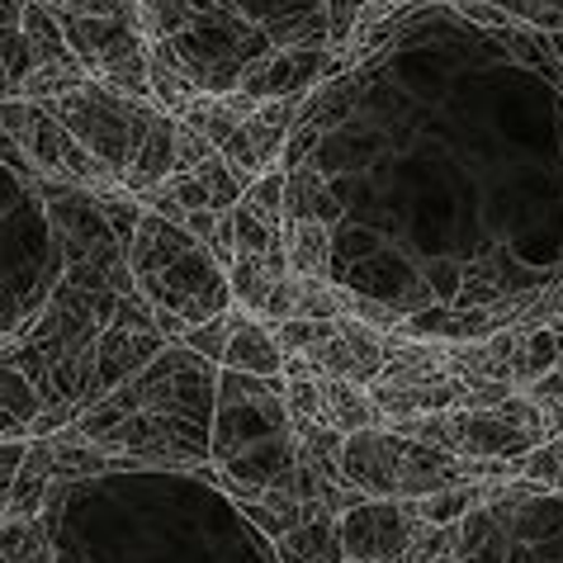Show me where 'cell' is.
Listing matches in <instances>:
<instances>
[{
    "label": "cell",
    "instance_id": "obj_25",
    "mask_svg": "<svg viewBox=\"0 0 563 563\" xmlns=\"http://www.w3.org/2000/svg\"><path fill=\"white\" fill-rule=\"evenodd\" d=\"M242 516H252V521L265 530L271 540H279L285 530H294L303 521V503L294 497L289 488H256L252 497H242Z\"/></svg>",
    "mask_w": 563,
    "mask_h": 563
},
{
    "label": "cell",
    "instance_id": "obj_33",
    "mask_svg": "<svg viewBox=\"0 0 563 563\" xmlns=\"http://www.w3.org/2000/svg\"><path fill=\"white\" fill-rule=\"evenodd\" d=\"M218 147L209 143L205 133H195L190 123H180L176 119V133H170V156H176V176H185V170H195L199 162H209Z\"/></svg>",
    "mask_w": 563,
    "mask_h": 563
},
{
    "label": "cell",
    "instance_id": "obj_38",
    "mask_svg": "<svg viewBox=\"0 0 563 563\" xmlns=\"http://www.w3.org/2000/svg\"><path fill=\"white\" fill-rule=\"evenodd\" d=\"M554 38V48H559V57H563V29H559V34H550Z\"/></svg>",
    "mask_w": 563,
    "mask_h": 563
},
{
    "label": "cell",
    "instance_id": "obj_18",
    "mask_svg": "<svg viewBox=\"0 0 563 563\" xmlns=\"http://www.w3.org/2000/svg\"><path fill=\"white\" fill-rule=\"evenodd\" d=\"M289 170V185H285V218H312V223H327L332 228L341 218V195H332V185L318 166H285Z\"/></svg>",
    "mask_w": 563,
    "mask_h": 563
},
{
    "label": "cell",
    "instance_id": "obj_24",
    "mask_svg": "<svg viewBox=\"0 0 563 563\" xmlns=\"http://www.w3.org/2000/svg\"><path fill=\"white\" fill-rule=\"evenodd\" d=\"M20 29L29 38V53H34V67L38 62H81L71 53L67 34H62V20L43 5V0H24V14H20Z\"/></svg>",
    "mask_w": 563,
    "mask_h": 563
},
{
    "label": "cell",
    "instance_id": "obj_19",
    "mask_svg": "<svg viewBox=\"0 0 563 563\" xmlns=\"http://www.w3.org/2000/svg\"><path fill=\"white\" fill-rule=\"evenodd\" d=\"M53 455H48V441L34 435L24 450V464L14 474V488H10V503H5V516H38L48 507V493H53Z\"/></svg>",
    "mask_w": 563,
    "mask_h": 563
},
{
    "label": "cell",
    "instance_id": "obj_39",
    "mask_svg": "<svg viewBox=\"0 0 563 563\" xmlns=\"http://www.w3.org/2000/svg\"><path fill=\"white\" fill-rule=\"evenodd\" d=\"M435 563H455V554H445V559H435Z\"/></svg>",
    "mask_w": 563,
    "mask_h": 563
},
{
    "label": "cell",
    "instance_id": "obj_2",
    "mask_svg": "<svg viewBox=\"0 0 563 563\" xmlns=\"http://www.w3.org/2000/svg\"><path fill=\"white\" fill-rule=\"evenodd\" d=\"M218 421L209 435V464L256 488H289L294 478V427L285 412V384L256 374H218Z\"/></svg>",
    "mask_w": 563,
    "mask_h": 563
},
{
    "label": "cell",
    "instance_id": "obj_29",
    "mask_svg": "<svg viewBox=\"0 0 563 563\" xmlns=\"http://www.w3.org/2000/svg\"><path fill=\"white\" fill-rule=\"evenodd\" d=\"M57 20H123L143 29V5L137 0H43Z\"/></svg>",
    "mask_w": 563,
    "mask_h": 563
},
{
    "label": "cell",
    "instance_id": "obj_27",
    "mask_svg": "<svg viewBox=\"0 0 563 563\" xmlns=\"http://www.w3.org/2000/svg\"><path fill=\"white\" fill-rule=\"evenodd\" d=\"M285 185H289V170L285 166H271L261 176L246 180V190L238 205L252 209L256 218H271V223H285Z\"/></svg>",
    "mask_w": 563,
    "mask_h": 563
},
{
    "label": "cell",
    "instance_id": "obj_4",
    "mask_svg": "<svg viewBox=\"0 0 563 563\" xmlns=\"http://www.w3.org/2000/svg\"><path fill=\"white\" fill-rule=\"evenodd\" d=\"M503 474H516V460H460L394 427H360L341 441V483L365 497L417 503L421 493L450 488V483H493Z\"/></svg>",
    "mask_w": 563,
    "mask_h": 563
},
{
    "label": "cell",
    "instance_id": "obj_32",
    "mask_svg": "<svg viewBox=\"0 0 563 563\" xmlns=\"http://www.w3.org/2000/svg\"><path fill=\"white\" fill-rule=\"evenodd\" d=\"M493 5L503 10L507 20H526L536 29H550V34L563 29V0H493Z\"/></svg>",
    "mask_w": 563,
    "mask_h": 563
},
{
    "label": "cell",
    "instance_id": "obj_5",
    "mask_svg": "<svg viewBox=\"0 0 563 563\" xmlns=\"http://www.w3.org/2000/svg\"><path fill=\"white\" fill-rule=\"evenodd\" d=\"M48 109L57 114L62 129L96 156L100 166L114 170L119 180H123V170H129L137 143H143V133L152 129V119L166 114L156 100L119 96V90H109L104 81H96V76H86V81L76 90H67V96L48 100Z\"/></svg>",
    "mask_w": 563,
    "mask_h": 563
},
{
    "label": "cell",
    "instance_id": "obj_9",
    "mask_svg": "<svg viewBox=\"0 0 563 563\" xmlns=\"http://www.w3.org/2000/svg\"><path fill=\"white\" fill-rule=\"evenodd\" d=\"M318 374H332V379H346V384H374L384 369V332L369 322H355V318H332V327L312 341L303 351Z\"/></svg>",
    "mask_w": 563,
    "mask_h": 563
},
{
    "label": "cell",
    "instance_id": "obj_35",
    "mask_svg": "<svg viewBox=\"0 0 563 563\" xmlns=\"http://www.w3.org/2000/svg\"><path fill=\"white\" fill-rule=\"evenodd\" d=\"M24 450H29V441H10V435H0V516H5L14 474H20V464H24Z\"/></svg>",
    "mask_w": 563,
    "mask_h": 563
},
{
    "label": "cell",
    "instance_id": "obj_30",
    "mask_svg": "<svg viewBox=\"0 0 563 563\" xmlns=\"http://www.w3.org/2000/svg\"><path fill=\"white\" fill-rule=\"evenodd\" d=\"M294 318H318V322H332L341 318V299H336V285L332 279H303L294 275Z\"/></svg>",
    "mask_w": 563,
    "mask_h": 563
},
{
    "label": "cell",
    "instance_id": "obj_16",
    "mask_svg": "<svg viewBox=\"0 0 563 563\" xmlns=\"http://www.w3.org/2000/svg\"><path fill=\"white\" fill-rule=\"evenodd\" d=\"M332 246L336 232L312 218H285V261L303 279H332Z\"/></svg>",
    "mask_w": 563,
    "mask_h": 563
},
{
    "label": "cell",
    "instance_id": "obj_6",
    "mask_svg": "<svg viewBox=\"0 0 563 563\" xmlns=\"http://www.w3.org/2000/svg\"><path fill=\"white\" fill-rule=\"evenodd\" d=\"M133 303V299H129ZM129 303L119 308V318L104 327L96 336V346H90V365H86V408L90 402H100L104 394H114L119 384H129L137 369L152 365L156 355L166 351V336L152 327V308L147 312H133Z\"/></svg>",
    "mask_w": 563,
    "mask_h": 563
},
{
    "label": "cell",
    "instance_id": "obj_11",
    "mask_svg": "<svg viewBox=\"0 0 563 563\" xmlns=\"http://www.w3.org/2000/svg\"><path fill=\"white\" fill-rule=\"evenodd\" d=\"M516 336H521V327H503V332L478 336V341H455V346H445V369L455 374L464 388L511 384V351H516Z\"/></svg>",
    "mask_w": 563,
    "mask_h": 563
},
{
    "label": "cell",
    "instance_id": "obj_13",
    "mask_svg": "<svg viewBox=\"0 0 563 563\" xmlns=\"http://www.w3.org/2000/svg\"><path fill=\"white\" fill-rule=\"evenodd\" d=\"M285 137H289V129H279V123H265V119L252 114V119L238 123V133H232L218 152H223L228 162L252 180V176H261V170H271V166H285Z\"/></svg>",
    "mask_w": 563,
    "mask_h": 563
},
{
    "label": "cell",
    "instance_id": "obj_36",
    "mask_svg": "<svg viewBox=\"0 0 563 563\" xmlns=\"http://www.w3.org/2000/svg\"><path fill=\"white\" fill-rule=\"evenodd\" d=\"M455 10L468 14L474 24H493V29H497V24H511L503 10H497V5H483V0H455Z\"/></svg>",
    "mask_w": 563,
    "mask_h": 563
},
{
    "label": "cell",
    "instance_id": "obj_31",
    "mask_svg": "<svg viewBox=\"0 0 563 563\" xmlns=\"http://www.w3.org/2000/svg\"><path fill=\"white\" fill-rule=\"evenodd\" d=\"M455 540H460V530H455V526H431V521H417V530H412V544H408V554H402V563H435V559L455 554Z\"/></svg>",
    "mask_w": 563,
    "mask_h": 563
},
{
    "label": "cell",
    "instance_id": "obj_8",
    "mask_svg": "<svg viewBox=\"0 0 563 563\" xmlns=\"http://www.w3.org/2000/svg\"><path fill=\"white\" fill-rule=\"evenodd\" d=\"M417 511L394 497H365L336 516V540L346 563H398L412 544Z\"/></svg>",
    "mask_w": 563,
    "mask_h": 563
},
{
    "label": "cell",
    "instance_id": "obj_37",
    "mask_svg": "<svg viewBox=\"0 0 563 563\" xmlns=\"http://www.w3.org/2000/svg\"><path fill=\"white\" fill-rule=\"evenodd\" d=\"M152 327L166 336V346L170 341H185V332H190V322L176 318V312H162V308H152Z\"/></svg>",
    "mask_w": 563,
    "mask_h": 563
},
{
    "label": "cell",
    "instance_id": "obj_28",
    "mask_svg": "<svg viewBox=\"0 0 563 563\" xmlns=\"http://www.w3.org/2000/svg\"><path fill=\"white\" fill-rule=\"evenodd\" d=\"M516 474H521L526 483H540V488L563 493V427L554 435H544L530 455L516 460Z\"/></svg>",
    "mask_w": 563,
    "mask_h": 563
},
{
    "label": "cell",
    "instance_id": "obj_21",
    "mask_svg": "<svg viewBox=\"0 0 563 563\" xmlns=\"http://www.w3.org/2000/svg\"><path fill=\"white\" fill-rule=\"evenodd\" d=\"M279 275H289V271H279V265H271L265 256H252V252H238L228 265V289H232V308L238 312H252V318H261V308L265 299H271V289H275V279Z\"/></svg>",
    "mask_w": 563,
    "mask_h": 563
},
{
    "label": "cell",
    "instance_id": "obj_1",
    "mask_svg": "<svg viewBox=\"0 0 563 563\" xmlns=\"http://www.w3.org/2000/svg\"><path fill=\"white\" fill-rule=\"evenodd\" d=\"M218 402V369L213 360L195 355L190 346H166L143 365L129 384L76 412L71 427L90 435L123 464H170L199 468L209 464V417Z\"/></svg>",
    "mask_w": 563,
    "mask_h": 563
},
{
    "label": "cell",
    "instance_id": "obj_34",
    "mask_svg": "<svg viewBox=\"0 0 563 563\" xmlns=\"http://www.w3.org/2000/svg\"><path fill=\"white\" fill-rule=\"evenodd\" d=\"M180 346H190L195 355H205V360H213V365H218V360H223V346H228V312H223V318H209V322L190 327Z\"/></svg>",
    "mask_w": 563,
    "mask_h": 563
},
{
    "label": "cell",
    "instance_id": "obj_20",
    "mask_svg": "<svg viewBox=\"0 0 563 563\" xmlns=\"http://www.w3.org/2000/svg\"><path fill=\"white\" fill-rule=\"evenodd\" d=\"M318 402H322V427H332L341 435H351L360 427H374V412L365 388L346 384V379H332V374H318Z\"/></svg>",
    "mask_w": 563,
    "mask_h": 563
},
{
    "label": "cell",
    "instance_id": "obj_22",
    "mask_svg": "<svg viewBox=\"0 0 563 563\" xmlns=\"http://www.w3.org/2000/svg\"><path fill=\"white\" fill-rule=\"evenodd\" d=\"M488 493H493L488 483H450V488L421 493L412 511H417V521H431V526H460L478 503H488Z\"/></svg>",
    "mask_w": 563,
    "mask_h": 563
},
{
    "label": "cell",
    "instance_id": "obj_10",
    "mask_svg": "<svg viewBox=\"0 0 563 563\" xmlns=\"http://www.w3.org/2000/svg\"><path fill=\"white\" fill-rule=\"evenodd\" d=\"M223 369H238V374H256V379H279L285 369V351L271 332V322L252 318V312H228V346H223Z\"/></svg>",
    "mask_w": 563,
    "mask_h": 563
},
{
    "label": "cell",
    "instance_id": "obj_17",
    "mask_svg": "<svg viewBox=\"0 0 563 563\" xmlns=\"http://www.w3.org/2000/svg\"><path fill=\"white\" fill-rule=\"evenodd\" d=\"M256 114V100L242 96V90H223V96H195L190 109L180 114V123H190L195 133H205L213 147H223L232 133H238L242 119Z\"/></svg>",
    "mask_w": 563,
    "mask_h": 563
},
{
    "label": "cell",
    "instance_id": "obj_23",
    "mask_svg": "<svg viewBox=\"0 0 563 563\" xmlns=\"http://www.w3.org/2000/svg\"><path fill=\"white\" fill-rule=\"evenodd\" d=\"M0 563H57L38 516H0Z\"/></svg>",
    "mask_w": 563,
    "mask_h": 563
},
{
    "label": "cell",
    "instance_id": "obj_7",
    "mask_svg": "<svg viewBox=\"0 0 563 563\" xmlns=\"http://www.w3.org/2000/svg\"><path fill=\"white\" fill-rule=\"evenodd\" d=\"M336 71H341L336 48H327V43H289V48H265L261 57L242 62L232 90H242V96L261 104L279 96H308Z\"/></svg>",
    "mask_w": 563,
    "mask_h": 563
},
{
    "label": "cell",
    "instance_id": "obj_15",
    "mask_svg": "<svg viewBox=\"0 0 563 563\" xmlns=\"http://www.w3.org/2000/svg\"><path fill=\"white\" fill-rule=\"evenodd\" d=\"M43 412V394L20 365L0 360V435L10 441H34V421Z\"/></svg>",
    "mask_w": 563,
    "mask_h": 563
},
{
    "label": "cell",
    "instance_id": "obj_12",
    "mask_svg": "<svg viewBox=\"0 0 563 563\" xmlns=\"http://www.w3.org/2000/svg\"><path fill=\"white\" fill-rule=\"evenodd\" d=\"M279 563H346L336 540V516L322 503H303V521L275 540Z\"/></svg>",
    "mask_w": 563,
    "mask_h": 563
},
{
    "label": "cell",
    "instance_id": "obj_26",
    "mask_svg": "<svg viewBox=\"0 0 563 563\" xmlns=\"http://www.w3.org/2000/svg\"><path fill=\"white\" fill-rule=\"evenodd\" d=\"M195 176H199V185L209 190V209H213V213H228V209L242 199V190H246V176L228 162L223 152H213L209 162H199Z\"/></svg>",
    "mask_w": 563,
    "mask_h": 563
},
{
    "label": "cell",
    "instance_id": "obj_3",
    "mask_svg": "<svg viewBox=\"0 0 563 563\" xmlns=\"http://www.w3.org/2000/svg\"><path fill=\"white\" fill-rule=\"evenodd\" d=\"M123 261H129V279L147 308L176 312L190 327L232 312L228 271L180 223H166L143 209L133 238L123 242Z\"/></svg>",
    "mask_w": 563,
    "mask_h": 563
},
{
    "label": "cell",
    "instance_id": "obj_14",
    "mask_svg": "<svg viewBox=\"0 0 563 563\" xmlns=\"http://www.w3.org/2000/svg\"><path fill=\"white\" fill-rule=\"evenodd\" d=\"M170 133H176V119L170 114H156L152 129L143 133V143H137L129 170H123V190L133 199H143L147 190H156L162 180L176 176V156H170Z\"/></svg>",
    "mask_w": 563,
    "mask_h": 563
}]
</instances>
